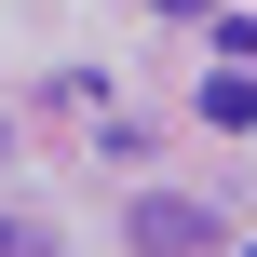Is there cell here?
<instances>
[{"label": "cell", "instance_id": "cell-1", "mask_svg": "<svg viewBox=\"0 0 257 257\" xmlns=\"http://www.w3.org/2000/svg\"><path fill=\"white\" fill-rule=\"evenodd\" d=\"M217 230H230V217L190 203V190H149V203H136V257H203Z\"/></svg>", "mask_w": 257, "mask_h": 257}, {"label": "cell", "instance_id": "cell-2", "mask_svg": "<svg viewBox=\"0 0 257 257\" xmlns=\"http://www.w3.org/2000/svg\"><path fill=\"white\" fill-rule=\"evenodd\" d=\"M203 122H217V136H244V122H257V81H244V68H217V81H203Z\"/></svg>", "mask_w": 257, "mask_h": 257}, {"label": "cell", "instance_id": "cell-4", "mask_svg": "<svg viewBox=\"0 0 257 257\" xmlns=\"http://www.w3.org/2000/svg\"><path fill=\"white\" fill-rule=\"evenodd\" d=\"M149 14H217V0H149Z\"/></svg>", "mask_w": 257, "mask_h": 257}, {"label": "cell", "instance_id": "cell-3", "mask_svg": "<svg viewBox=\"0 0 257 257\" xmlns=\"http://www.w3.org/2000/svg\"><path fill=\"white\" fill-rule=\"evenodd\" d=\"M0 257H54V244H41V230H27V217H0Z\"/></svg>", "mask_w": 257, "mask_h": 257}, {"label": "cell", "instance_id": "cell-5", "mask_svg": "<svg viewBox=\"0 0 257 257\" xmlns=\"http://www.w3.org/2000/svg\"><path fill=\"white\" fill-rule=\"evenodd\" d=\"M0 149H14V122H0Z\"/></svg>", "mask_w": 257, "mask_h": 257}]
</instances>
